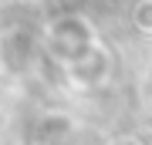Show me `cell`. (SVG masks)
Here are the masks:
<instances>
[{"mask_svg":"<svg viewBox=\"0 0 152 145\" xmlns=\"http://www.w3.org/2000/svg\"><path fill=\"white\" fill-rule=\"evenodd\" d=\"M135 27L139 31H152V4H139L135 7Z\"/></svg>","mask_w":152,"mask_h":145,"instance_id":"cell-1","label":"cell"}]
</instances>
